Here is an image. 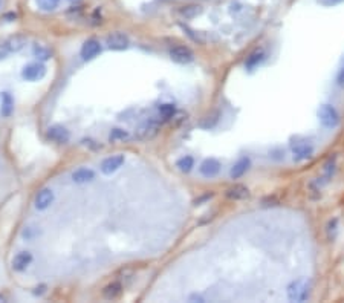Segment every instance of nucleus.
Returning <instances> with one entry per match:
<instances>
[{"label":"nucleus","instance_id":"f257e3e1","mask_svg":"<svg viewBox=\"0 0 344 303\" xmlns=\"http://www.w3.org/2000/svg\"><path fill=\"white\" fill-rule=\"evenodd\" d=\"M291 150L294 161H304L309 160L314 154V144L303 136H295L291 141Z\"/></svg>","mask_w":344,"mask_h":303},{"label":"nucleus","instance_id":"f8f14e48","mask_svg":"<svg viewBox=\"0 0 344 303\" xmlns=\"http://www.w3.org/2000/svg\"><path fill=\"white\" fill-rule=\"evenodd\" d=\"M31 262H33V254H31L29 251H20L19 254H16L13 257L11 265H13L14 271H23L31 265Z\"/></svg>","mask_w":344,"mask_h":303},{"label":"nucleus","instance_id":"423d86ee","mask_svg":"<svg viewBox=\"0 0 344 303\" xmlns=\"http://www.w3.org/2000/svg\"><path fill=\"white\" fill-rule=\"evenodd\" d=\"M45 75H46V66L42 63H31V65L25 66L22 71V77L28 81L42 80Z\"/></svg>","mask_w":344,"mask_h":303},{"label":"nucleus","instance_id":"a211bd4d","mask_svg":"<svg viewBox=\"0 0 344 303\" xmlns=\"http://www.w3.org/2000/svg\"><path fill=\"white\" fill-rule=\"evenodd\" d=\"M0 101H2V106H0V113L4 116H10L14 110V100L11 97V94L8 92H2L0 94Z\"/></svg>","mask_w":344,"mask_h":303},{"label":"nucleus","instance_id":"4468645a","mask_svg":"<svg viewBox=\"0 0 344 303\" xmlns=\"http://www.w3.org/2000/svg\"><path fill=\"white\" fill-rule=\"evenodd\" d=\"M54 201V192L51 189H43L36 196V208L37 210H46Z\"/></svg>","mask_w":344,"mask_h":303},{"label":"nucleus","instance_id":"20e7f679","mask_svg":"<svg viewBox=\"0 0 344 303\" xmlns=\"http://www.w3.org/2000/svg\"><path fill=\"white\" fill-rule=\"evenodd\" d=\"M318 118L321 121V124L327 129H332L338 124L339 121V115L336 112V109L330 104H323L318 110Z\"/></svg>","mask_w":344,"mask_h":303},{"label":"nucleus","instance_id":"aec40b11","mask_svg":"<svg viewBox=\"0 0 344 303\" xmlns=\"http://www.w3.org/2000/svg\"><path fill=\"white\" fill-rule=\"evenodd\" d=\"M176 167L182 172V173H189L192 172V169L195 167V158L187 155V157H182L176 161Z\"/></svg>","mask_w":344,"mask_h":303},{"label":"nucleus","instance_id":"0eeeda50","mask_svg":"<svg viewBox=\"0 0 344 303\" xmlns=\"http://www.w3.org/2000/svg\"><path fill=\"white\" fill-rule=\"evenodd\" d=\"M129 37L122 33H112L110 36H107L106 39V45L109 49L112 51H124L129 48Z\"/></svg>","mask_w":344,"mask_h":303},{"label":"nucleus","instance_id":"cd10ccee","mask_svg":"<svg viewBox=\"0 0 344 303\" xmlns=\"http://www.w3.org/2000/svg\"><path fill=\"white\" fill-rule=\"evenodd\" d=\"M336 84H338L339 87L344 89V63H342L341 69H339L338 74H336Z\"/></svg>","mask_w":344,"mask_h":303},{"label":"nucleus","instance_id":"2eb2a0df","mask_svg":"<svg viewBox=\"0 0 344 303\" xmlns=\"http://www.w3.org/2000/svg\"><path fill=\"white\" fill-rule=\"evenodd\" d=\"M92 179H95V172H93L92 169H86V167H81L78 170H75L72 173V181L77 184H84V183H90Z\"/></svg>","mask_w":344,"mask_h":303},{"label":"nucleus","instance_id":"39448f33","mask_svg":"<svg viewBox=\"0 0 344 303\" xmlns=\"http://www.w3.org/2000/svg\"><path fill=\"white\" fill-rule=\"evenodd\" d=\"M170 58L173 60V62L176 63H181V65H187L193 62L195 58V54L190 48H187L184 45H176L170 49Z\"/></svg>","mask_w":344,"mask_h":303},{"label":"nucleus","instance_id":"f03ea898","mask_svg":"<svg viewBox=\"0 0 344 303\" xmlns=\"http://www.w3.org/2000/svg\"><path fill=\"white\" fill-rule=\"evenodd\" d=\"M309 294H310V286L303 279L291 282L286 288V295L291 301H304L309 298Z\"/></svg>","mask_w":344,"mask_h":303},{"label":"nucleus","instance_id":"c85d7f7f","mask_svg":"<svg viewBox=\"0 0 344 303\" xmlns=\"http://www.w3.org/2000/svg\"><path fill=\"white\" fill-rule=\"evenodd\" d=\"M269 157H271L272 160H283L285 154H283L281 150H271V152H269Z\"/></svg>","mask_w":344,"mask_h":303},{"label":"nucleus","instance_id":"412c9836","mask_svg":"<svg viewBox=\"0 0 344 303\" xmlns=\"http://www.w3.org/2000/svg\"><path fill=\"white\" fill-rule=\"evenodd\" d=\"M202 11V8L199 5H189V7H184L179 10V14L184 17V19H193L196 16H199Z\"/></svg>","mask_w":344,"mask_h":303},{"label":"nucleus","instance_id":"6ab92c4d","mask_svg":"<svg viewBox=\"0 0 344 303\" xmlns=\"http://www.w3.org/2000/svg\"><path fill=\"white\" fill-rule=\"evenodd\" d=\"M263 58H265V51H263V49H256L251 55H249V57L246 58V62H245L246 69L253 71L256 66H259V63L262 62Z\"/></svg>","mask_w":344,"mask_h":303},{"label":"nucleus","instance_id":"dca6fc26","mask_svg":"<svg viewBox=\"0 0 344 303\" xmlns=\"http://www.w3.org/2000/svg\"><path fill=\"white\" fill-rule=\"evenodd\" d=\"M101 294L106 300H116L122 295V285L119 282H112L103 288Z\"/></svg>","mask_w":344,"mask_h":303},{"label":"nucleus","instance_id":"4be33fe9","mask_svg":"<svg viewBox=\"0 0 344 303\" xmlns=\"http://www.w3.org/2000/svg\"><path fill=\"white\" fill-rule=\"evenodd\" d=\"M61 0H36L37 7L42 10V11H54L58 8Z\"/></svg>","mask_w":344,"mask_h":303},{"label":"nucleus","instance_id":"c756f323","mask_svg":"<svg viewBox=\"0 0 344 303\" xmlns=\"http://www.w3.org/2000/svg\"><path fill=\"white\" fill-rule=\"evenodd\" d=\"M332 2H339V0H332Z\"/></svg>","mask_w":344,"mask_h":303},{"label":"nucleus","instance_id":"f3484780","mask_svg":"<svg viewBox=\"0 0 344 303\" xmlns=\"http://www.w3.org/2000/svg\"><path fill=\"white\" fill-rule=\"evenodd\" d=\"M249 166H251V161H249V158H240L231 169L230 172V176L233 179H239L242 178L248 170H249Z\"/></svg>","mask_w":344,"mask_h":303},{"label":"nucleus","instance_id":"5701e85b","mask_svg":"<svg viewBox=\"0 0 344 303\" xmlns=\"http://www.w3.org/2000/svg\"><path fill=\"white\" fill-rule=\"evenodd\" d=\"M33 52H34V55L39 58V60H49L51 57H52V52L46 48V46H43V45H36L34 48H33Z\"/></svg>","mask_w":344,"mask_h":303},{"label":"nucleus","instance_id":"393cba45","mask_svg":"<svg viewBox=\"0 0 344 303\" xmlns=\"http://www.w3.org/2000/svg\"><path fill=\"white\" fill-rule=\"evenodd\" d=\"M129 138H130L129 132L127 130H122V129H113L110 132V135H109V139L110 141H126Z\"/></svg>","mask_w":344,"mask_h":303},{"label":"nucleus","instance_id":"1a4fd4ad","mask_svg":"<svg viewBox=\"0 0 344 303\" xmlns=\"http://www.w3.org/2000/svg\"><path fill=\"white\" fill-rule=\"evenodd\" d=\"M46 135H48V138L51 141H54L57 144H66L71 139L69 130L66 127H63V126H52V127H49L48 132H46Z\"/></svg>","mask_w":344,"mask_h":303},{"label":"nucleus","instance_id":"a878e982","mask_svg":"<svg viewBox=\"0 0 344 303\" xmlns=\"http://www.w3.org/2000/svg\"><path fill=\"white\" fill-rule=\"evenodd\" d=\"M326 231H327V237H329V240H333V239H335V236H336V231H338V219H336V218H333V219H330V221H329Z\"/></svg>","mask_w":344,"mask_h":303},{"label":"nucleus","instance_id":"bb28decb","mask_svg":"<svg viewBox=\"0 0 344 303\" xmlns=\"http://www.w3.org/2000/svg\"><path fill=\"white\" fill-rule=\"evenodd\" d=\"M333 170H335V157H332V158H329V161L326 163V166H324V179L326 181H329V178H332V175H333Z\"/></svg>","mask_w":344,"mask_h":303},{"label":"nucleus","instance_id":"6e6552de","mask_svg":"<svg viewBox=\"0 0 344 303\" xmlns=\"http://www.w3.org/2000/svg\"><path fill=\"white\" fill-rule=\"evenodd\" d=\"M124 161H126V158H124V155H121V154L112 155V157L106 158V160L101 163V166H100L101 173H104V175H112L113 172H116V170L124 164Z\"/></svg>","mask_w":344,"mask_h":303},{"label":"nucleus","instance_id":"9d476101","mask_svg":"<svg viewBox=\"0 0 344 303\" xmlns=\"http://www.w3.org/2000/svg\"><path fill=\"white\" fill-rule=\"evenodd\" d=\"M199 172L205 178H214L219 175V172H221V163L214 158H207L205 161H202Z\"/></svg>","mask_w":344,"mask_h":303},{"label":"nucleus","instance_id":"ddd939ff","mask_svg":"<svg viewBox=\"0 0 344 303\" xmlns=\"http://www.w3.org/2000/svg\"><path fill=\"white\" fill-rule=\"evenodd\" d=\"M225 195L231 201H243V199H248L249 198V190L243 184H234L233 187H230L225 192Z\"/></svg>","mask_w":344,"mask_h":303},{"label":"nucleus","instance_id":"7ed1b4c3","mask_svg":"<svg viewBox=\"0 0 344 303\" xmlns=\"http://www.w3.org/2000/svg\"><path fill=\"white\" fill-rule=\"evenodd\" d=\"M26 42L28 40L25 36H14L4 42H0V60L7 58L10 54H16V52L22 51L25 48Z\"/></svg>","mask_w":344,"mask_h":303},{"label":"nucleus","instance_id":"b1692460","mask_svg":"<svg viewBox=\"0 0 344 303\" xmlns=\"http://www.w3.org/2000/svg\"><path fill=\"white\" fill-rule=\"evenodd\" d=\"M175 113H176V106H175V104L167 103V104H161V106H159V115H161L162 118L170 119V118H173Z\"/></svg>","mask_w":344,"mask_h":303},{"label":"nucleus","instance_id":"9b49d317","mask_svg":"<svg viewBox=\"0 0 344 303\" xmlns=\"http://www.w3.org/2000/svg\"><path fill=\"white\" fill-rule=\"evenodd\" d=\"M100 52H101V45L95 39H90V40L84 42V45L81 46V57H83V60L95 58Z\"/></svg>","mask_w":344,"mask_h":303}]
</instances>
